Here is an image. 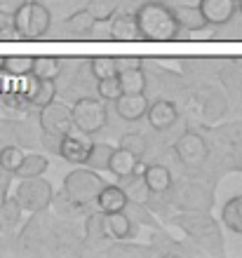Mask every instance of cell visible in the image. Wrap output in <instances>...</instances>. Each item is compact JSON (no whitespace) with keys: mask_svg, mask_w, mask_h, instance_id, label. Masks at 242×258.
Returning <instances> with one entry per match:
<instances>
[{"mask_svg":"<svg viewBox=\"0 0 242 258\" xmlns=\"http://www.w3.org/2000/svg\"><path fill=\"white\" fill-rule=\"evenodd\" d=\"M134 21H136V31H139V40L165 42V40H176L179 33H181L172 7L165 5V3H158V0H148V3L136 7Z\"/></svg>","mask_w":242,"mask_h":258,"instance_id":"cell-1","label":"cell"},{"mask_svg":"<svg viewBox=\"0 0 242 258\" xmlns=\"http://www.w3.org/2000/svg\"><path fill=\"white\" fill-rule=\"evenodd\" d=\"M106 183L104 178L89 167H78L64 178V197L73 209H85L87 204H94L96 192Z\"/></svg>","mask_w":242,"mask_h":258,"instance_id":"cell-2","label":"cell"},{"mask_svg":"<svg viewBox=\"0 0 242 258\" xmlns=\"http://www.w3.org/2000/svg\"><path fill=\"white\" fill-rule=\"evenodd\" d=\"M10 21L19 40H38V38H45V33L52 26V12L40 0H28Z\"/></svg>","mask_w":242,"mask_h":258,"instance_id":"cell-3","label":"cell"},{"mask_svg":"<svg viewBox=\"0 0 242 258\" xmlns=\"http://www.w3.org/2000/svg\"><path fill=\"white\" fill-rule=\"evenodd\" d=\"M71 117H73V127L78 132L92 136L108 124V106L104 99L80 96L71 106Z\"/></svg>","mask_w":242,"mask_h":258,"instance_id":"cell-4","label":"cell"},{"mask_svg":"<svg viewBox=\"0 0 242 258\" xmlns=\"http://www.w3.org/2000/svg\"><path fill=\"white\" fill-rule=\"evenodd\" d=\"M52 183L45 181L42 176L35 178H19L17 183V190H14V197L17 202L21 204V209L28 211V214H40L52 204Z\"/></svg>","mask_w":242,"mask_h":258,"instance_id":"cell-5","label":"cell"},{"mask_svg":"<svg viewBox=\"0 0 242 258\" xmlns=\"http://www.w3.org/2000/svg\"><path fill=\"white\" fill-rule=\"evenodd\" d=\"M179 228L186 230L190 239L195 242H202V244H214L216 249H221V230H219V223H216L212 216L207 214H200V211H188V214H181L176 216L174 221Z\"/></svg>","mask_w":242,"mask_h":258,"instance_id":"cell-6","label":"cell"},{"mask_svg":"<svg viewBox=\"0 0 242 258\" xmlns=\"http://www.w3.org/2000/svg\"><path fill=\"white\" fill-rule=\"evenodd\" d=\"M174 155L176 160L188 167V169H198L207 162L209 155V146L205 141V136L195 134V132H186L174 141Z\"/></svg>","mask_w":242,"mask_h":258,"instance_id":"cell-7","label":"cell"},{"mask_svg":"<svg viewBox=\"0 0 242 258\" xmlns=\"http://www.w3.org/2000/svg\"><path fill=\"white\" fill-rule=\"evenodd\" d=\"M38 122H40L42 134L50 136H64L73 129V117H71V106L61 101H50L40 108V115H38Z\"/></svg>","mask_w":242,"mask_h":258,"instance_id":"cell-8","label":"cell"},{"mask_svg":"<svg viewBox=\"0 0 242 258\" xmlns=\"http://www.w3.org/2000/svg\"><path fill=\"white\" fill-rule=\"evenodd\" d=\"M89 148H92V141L87 139V134H75V127L68 132V134L59 136V146H57V153H59L68 164H85L89 155Z\"/></svg>","mask_w":242,"mask_h":258,"instance_id":"cell-9","label":"cell"},{"mask_svg":"<svg viewBox=\"0 0 242 258\" xmlns=\"http://www.w3.org/2000/svg\"><path fill=\"white\" fill-rule=\"evenodd\" d=\"M146 120L155 132H167V129H172L176 124V120H179V110H176V106L172 101H167V99H155V101H148Z\"/></svg>","mask_w":242,"mask_h":258,"instance_id":"cell-10","label":"cell"},{"mask_svg":"<svg viewBox=\"0 0 242 258\" xmlns=\"http://www.w3.org/2000/svg\"><path fill=\"white\" fill-rule=\"evenodd\" d=\"M198 7L209 26H226L237 14V0H200Z\"/></svg>","mask_w":242,"mask_h":258,"instance_id":"cell-11","label":"cell"},{"mask_svg":"<svg viewBox=\"0 0 242 258\" xmlns=\"http://www.w3.org/2000/svg\"><path fill=\"white\" fill-rule=\"evenodd\" d=\"M113 103H115V113H118L125 122H136V120L146 117V110H148L146 92H139V94H120Z\"/></svg>","mask_w":242,"mask_h":258,"instance_id":"cell-12","label":"cell"},{"mask_svg":"<svg viewBox=\"0 0 242 258\" xmlns=\"http://www.w3.org/2000/svg\"><path fill=\"white\" fill-rule=\"evenodd\" d=\"M127 202H129V197L125 195V190H122L120 185H115V183H104L101 190L96 192V197H94V204L99 207V211H104V214L122 211L127 207Z\"/></svg>","mask_w":242,"mask_h":258,"instance_id":"cell-13","label":"cell"},{"mask_svg":"<svg viewBox=\"0 0 242 258\" xmlns=\"http://www.w3.org/2000/svg\"><path fill=\"white\" fill-rule=\"evenodd\" d=\"M141 178L148 192H153V195H162V192H167L172 188V171L165 164H146L141 171Z\"/></svg>","mask_w":242,"mask_h":258,"instance_id":"cell-14","label":"cell"},{"mask_svg":"<svg viewBox=\"0 0 242 258\" xmlns=\"http://www.w3.org/2000/svg\"><path fill=\"white\" fill-rule=\"evenodd\" d=\"M172 12H174V19H176V24H179V28H183V31H202V28L209 26L198 5L181 3V5L172 7Z\"/></svg>","mask_w":242,"mask_h":258,"instance_id":"cell-15","label":"cell"},{"mask_svg":"<svg viewBox=\"0 0 242 258\" xmlns=\"http://www.w3.org/2000/svg\"><path fill=\"white\" fill-rule=\"evenodd\" d=\"M111 28L108 33L113 40H139V31H136V21L132 12H115L111 17Z\"/></svg>","mask_w":242,"mask_h":258,"instance_id":"cell-16","label":"cell"},{"mask_svg":"<svg viewBox=\"0 0 242 258\" xmlns=\"http://www.w3.org/2000/svg\"><path fill=\"white\" fill-rule=\"evenodd\" d=\"M106 228H108V235L118 242H125L134 235V221L129 216L127 211H113V214H106Z\"/></svg>","mask_w":242,"mask_h":258,"instance_id":"cell-17","label":"cell"},{"mask_svg":"<svg viewBox=\"0 0 242 258\" xmlns=\"http://www.w3.org/2000/svg\"><path fill=\"white\" fill-rule=\"evenodd\" d=\"M118 82H120L122 94H139L146 89V73L141 63L139 66H125L118 68Z\"/></svg>","mask_w":242,"mask_h":258,"instance_id":"cell-18","label":"cell"},{"mask_svg":"<svg viewBox=\"0 0 242 258\" xmlns=\"http://www.w3.org/2000/svg\"><path fill=\"white\" fill-rule=\"evenodd\" d=\"M21 214H24V209L17 202V197L5 195V200L0 202V232L3 235H12L14 228L21 223Z\"/></svg>","mask_w":242,"mask_h":258,"instance_id":"cell-19","label":"cell"},{"mask_svg":"<svg viewBox=\"0 0 242 258\" xmlns=\"http://www.w3.org/2000/svg\"><path fill=\"white\" fill-rule=\"evenodd\" d=\"M141 157H136L134 153H129V150L125 148H113V153H111V160H108V171L111 174H115V176H129V174H134L136 169V162H139Z\"/></svg>","mask_w":242,"mask_h":258,"instance_id":"cell-20","label":"cell"},{"mask_svg":"<svg viewBox=\"0 0 242 258\" xmlns=\"http://www.w3.org/2000/svg\"><path fill=\"white\" fill-rule=\"evenodd\" d=\"M47 167H50V160L45 155H40V153H26L24 160H21V164L17 167V171H14V176L17 178L42 176V174L47 171Z\"/></svg>","mask_w":242,"mask_h":258,"instance_id":"cell-21","label":"cell"},{"mask_svg":"<svg viewBox=\"0 0 242 258\" xmlns=\"http://www.w3.org/2000/svg\"><path fill=\"white\" fill-rule=\"evenodd\" d=\"M94 26H96V19H94V14H92L89 7H82V10L73 12L66 21H64V28H66L71 35H75V38H78V35H87Z\"/></svg>","mask_w":242,"mask_h":258,"instance_id":"cell-22","label":"cell"},{"mask_svg":"<svg viewBox=\"0 0 242 258\" xmlns=\"http://www.w3.org/2000/svg\"><path fill=\"white\" fill-rule=\"evenodd\" d=\"M221 221L230 232L242 235V195H233L230 200H226L221 209Z\"/></svg>","mask_w":242,"mask_h":258,"instance_id":"cell-23","label":"cell"},{"mask_svg":"<svg viewBox=\"0 0 242 258\" xmlns=\"http://www.w3.org/2000/svg\"><path fill=\"white\" fill-rule=\"evenodd\" d=\"M31 75L38 80H57L61 75V61L57 56H33Z\"/></svg>","mask_w":242,"mask_h":258,"instance_id":"cell-24","label":"cell"},{"mask_svg":"<svg viewBox=\"0 0 242 258\" xmlns=\"http://www.w3.org/2000/svg\"><path fill=\"white\" fill-rule=\"evenodd\" d=\"M24 155H26V153H24L21 146H17V143H3V146H0V167H3V171L10 174V176H14V171H17V167L21 164Z\"/></svg>","mask_w":242,"mask_h":258,"instance_id":"cell-25","label":"cell"},{"mask_svg":"<svg viewBox=\"0 0 242 258\" xmlns=\"http://www.w3.org/2000/svg\"><path fill=\"white\" fill-rule=\"evenodd\" d=\"M31 134L26 132V124L14 122V120H0V141L3 143H26Z\"/></svg>","mask_w":242,"mask_h":258,"instance_id":"cell-26","label":"cell"},{"mask_svg":"<svg viewBox=\"0 0 242 258\" xmlns=\"http://www.w3.org/2000/svg\"><path fill=\"white\" fill-rule=\"evenodd\" d=\"M115 146L111 143H92L89 148V155L85 160V167L94 171H101V169H108V160H111V153H113Z\"/></svg>","mask_w":242,"mask_h":258,"instance_id":"cell-27","label":"cell"},{"mask_svg":"<svg viewBox=\"0 0 242 258\" xmlns=\"http://www.w3.org/2000/svg\"><path fill=\"white\" fill-rule=\"evenodd\" d=\"M89 75L94 80L113 78V75H118V61L113 56H94V59H89Z\"/></svg>","mask_w":242,"mask_h":258,"instance_id":"cell-28","label":"cell"},{"mask_svg":"<svg viewBox=\"0 0 242 258\" xmlns=\"http://www.w3.org/2000/svg\"><path fill=\"white\" fill-rule=\"evenodd\" d=\"M0 108L24 113V110L31 108V101L24 96V92H21L19 87H12V89H5V92L0 94Z\"/></svg>","mask_w":242,"mask_h":258,"instance_id":"cell-29","label":"cell"},{"mask_svg":"<svg viewBox=\"0 0 242 258\" xmlns=\"http://www.w3.org/2000/svg\"><path fill=\"white\" fill-rule=\"evenodd\" d=\"M57 99V80H38L35 92L31 96V106L33 108H42L45 103Z\"/></svg>","mask_w":242,"mask_h":258,"instance_id":"cell-30","label":"cell"},{"mask_svg":"<svg viewBox=\"0 0 242 258\" xmlns=\"http://www.w3.org/2000/svg\"><path fill=\"white\" fill-rule=\"evenodd\" d=\"M85 235H87V239H92V242L104 239L108 235L106 214H104V211H94V214L87 216V221H85Z\"/></svg>","mask_w":242,"mask_h":258,"instance_id":"cell-31","label":"cell"},{"mask_svg":"<svg viewBox=\"0 0 242 258\" xmlns=\"http://www.w3.org/2000/svg\"><path fill=\"white\" fill-rule=\"evenodd\" d=\"M31 66H33V56H5L3 73L12 75V78H24L31 73Z\"/></svg>","mask_w":242,"mask_h":258,"instance_id":"cell-32","label":"cell"},{"mask_svg":"<svg viewBox=\"0 0 242 258\" xmlns=\"http://www.w3.org/2000/svg\"><path fill=\"white\" fill-rule=\"evenodd\" d=\"M118 146L129 150V153H134L136 157H143V153L148 150V139L143 134H139V132H129V134L122 136Z\"/></svg>","mask_w":242,"mask_h":258,"instance_id":"cell-33","label":"cell"},{"mask_svg":"<svg viewBox=\"0 0 242 258\" xmlns=\"http://www.w3.org/2000/svg\"><path fill=\"white\" fill-rule=\"evenodd\" d=\"M96 94H99V99H104L106 103L115 101V99L122 94L120 82H118V75H113V78H104V80H96Z\"/></svg>","mask_w":242,"mask_h":258,"instance_id":"cell-34","label":"cell"},{"mask_svg":"<svg viewBox=\"0 0 242 258\" xmlns=\"http://www.w3.org/2000/svg\"><path fill=\"white\" fill-rule=\"evenodd\" d=\"M87 7L92 10L96 24H99V21L111 19V17L118 12V0H92Z\"/></svg>","mask_w":242,"mask_h":258,"instance_id":"cell-35","label":"cell"},{"mask_svg":"<svg viewBox=\"0 0 242 258\" xmlns=\"http://www.w3.org/2000/svg\"><path fill=\"white\" fill-rule=\"evenodd\" d=\"M28 0H0V19H12Z\"/></svg>","mask_w":242,"mask_h":258,"instance_id":"cell-36","label":"cell"},{"mask_svg":"<svg viewBox=\"0 0 242 258\" xmlns=\"http://www.w3.org/2000/svg\"><path fill=\"white\" fill-rule=\"evenodd\" d=\"M5 195H7V188L3 183H0V202H3V200H5Z\"/></svg>","mask_w":242,"mask_h":258,"instance_id":"cell-37","label":"cell"},{"mask_svg":"<svg viewBox=\"0 0 242 258\" xmlns=\"http://www.w3.org/2000/svg\"><path fill=\"white\" fill-rule=\"evenodd\" d=\"M237 12L242 14V0H237Z\"/></svg>","mask_w":242,"mask_h":258,"instance_id":"cell-38","label":"cell"},{"mask_svg":"<svg viewBox=\"0 0 242 258\" xmlns=\"http://www.w3.org/2000/svg\"><path fill=\"white\" fill-rule=\"evenodd\" d=\"M3 61H5V56H0V73H3Z\"/></svg>","mask_w":242,"mask_h":258,"instance_id":"cell-39","label":"cell"}]
</instances>
